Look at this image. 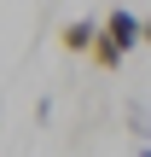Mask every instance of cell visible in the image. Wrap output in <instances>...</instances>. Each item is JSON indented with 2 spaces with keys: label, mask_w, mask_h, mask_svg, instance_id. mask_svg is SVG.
<instances>
[{
  "label": "cell",
  "mask_w": 151,
  "mask_h": 157,
  "mask_svg": "<svg viewBox=\"0 0 151 157\" xmlns=\"http://www.w3.org/2000/svg\"><path fill=\"white\" fill-rule=\"evenodd\" d=\"M145 41V17H134L128 6H111V17L99 23V47H93V64L99 70H122V58Z\"/></svg>",
  "instance_id": "obj_1"
},
{
  "label": "cell",
  "mask_w": 151,
  "mask_h": 157,
  "mask_svg": "<svg viewBox=\"0 0 151 157\" xmlns=\"http://www.w3.org/2000/svg\"><path fill=\"white\" fill-rule=\"evenodd\" d=\"M128 122H134L128 134H134L140 146H151V105H145V99H128Z\"/></svg>",
  "instance_id": "obj_3"
},
{
  "label": "cell",
  "mask_w": 151,
  "mask_h": 157,
  "mask_svg": "<svg viewBox=\"0 0 151 157\" xmlns=\"http://www.w3.org/2000/svg\"><path fill=\"white\" fill-rule=\"evenodd\" d=\"M134 157H151V146H140V151H134Z\"/></svg>",
  "instance_id": "obj_4"
},
{
  "label": "cell",
  "mask_w": 151,
  "mask_h": 157,
  "mask_svg": "<svg viewBox=\"0 0 151 157\" xmlns=\"http://www.w3.org/2000/svg\"><path fill=\"white\" fill-rule=\"evenodd\" d=\"M58 41H64V52H93V47H99V23H93V17H70V23L58 29Z\"/></svg>",
  "instance_id": "obj_2"
},
{
  "label": "cell",
  "mask_w": 151,
  "mask_h": 157,
  "mask_svg": "<svg viewBox=\"0 0 151 157\" xmlns=\"http://www.w3.org/2000/svg\"><path fill=\"white\" fill-rule=\"evenodd\" d=\"M145 41H151V17H145Z\"/></svg>",
  "instance_id": "obj_5"
}]
</instances>
